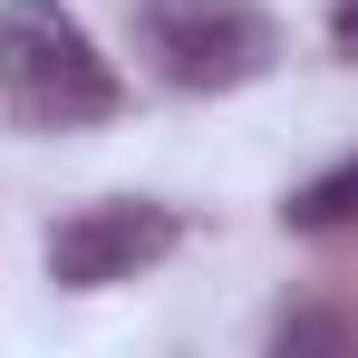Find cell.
<instances>
[{
	"mask_svg": "<svg viewBox=\"0 0 358 358\" xmlns=\"http://www.w3.org/2000/svg\"><path fill=\"white\" fill-rule=\"evenodd\" d=\"M0 107L39 136H78L126 107V78L68 0H0Z\"/></svg>",
	"mask_w": 358,
	"mask_h": 358,
	"instance_id": "obj_1",
	"label": "cell"
},
{
	"mask_svg": "<svg viewBox=\"0 0 358 358\" xmlns=\"http://www.w3.org/2000/svg\"><path fill=\"white\" fill-rule=\"evenodd\" d=\"M145 59L165 68L194 97H223V87H252L262 68L281 59V20L262 0H145Z\"/></svg>",
	"mask_w": 358,
	"mask_h": 358,
	"instance_id": "obj_2",
	"label": "cell"
},
{
	"mask_svg": "<svg viewBox=\"0 0 358 358\" xmlns=\"http://www.w3.org/2000/svg\"><path fill=\"white\" fill-rule=\"evenodd\" d=\"M175 242H184V223L165 213V203H136V194H117V203H78L59 233H49V281H59V291H107V281L155 271Z\"/></svg>",
	"mask_w": 358,
	"mask_h": 358,
	"instance_id": "obj_3",
	"label": "cell"
},
{
	"mask_svg": "<svg viewBox=\"0 0 358 358\" xmlns=\"http://www.w3.org/2000/svg\"><path fill=\"white\" fill-rule=\"evenodd\" d=\"M281 223H291V233H339V223H358V155L329 165V175H310L291 203H281Z\"/></svg>",
	"mask_w": 358,
	"mask_h": 358,
	"instance_id": "obj_4",
	"label": "cell"
},
{
	"mask_svg": "<svg viewBox=\"0 0 358 358\" xmlns=\"http://www.w3.org/2000/svg\"><path fill=\"white\" fill-rule=\"evenodd\" d=\"M281 349H349L339 320H281Z\"/></svg>",
	"mask_w": 358,
	"mask_h": 358,
	"instance_id": "obj_5",
	"label": "cell"
},
{
	"mask_svg": "<svg viewBox=\"0 0 358 358\" xmlns=\"http://www.w3.org/2000/svg\"><path fill=\"white\" fill-rule=\"evenodd\" d=\"M329 39H339V59H358V0H329Z\"/></svg>",
	"mask_w": 358,
	"mask_h": 358,
	"instance_id": "obj_6",
	"label": "cell"
}]
</instances>
